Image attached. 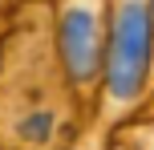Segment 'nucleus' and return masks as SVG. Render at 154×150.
<instances>
[{
	"mask_svg": "<svg viewBox=\"0 0 154 150\" xmlns=\"http://www.w3.org/2000/svg\"><path fill=\"white\" fill-rule=\"evenodd\" d=\"M150 12L142 4H122L109 29V49H106V85L114 97H134L146 81L150 69Z\"/></svg>",
	"mask_w": 154,
	"mask_h": 150,
	"instance_id": "1",
	"label": "nucleus"
},
{
	"mask_svg": "<svg viewBox=\"0 0 154 150\" xmlns=\"http://www.w3.org/2000/svg\"><path fill=\"white\" fill-rule=\"evenodd\" d=\"M57 49H61V65L73 81H89L101 69V32L89 8H65L61 24H57Z\"/></svg>",
	"mask_w": 154,
	"mask_h": 150,
	"instance_id": "2",
	"label": "nucleus"
},
{
	"mask_svg": "<svg viewBox=\"0 0 154 150\" xmlns=\"http://www.w3.org/2000/svg\"><path fill=\"white\" fill-rule=\"evenodd\" d=\"M150 4H154V0H150Z\"/></svg>",
	"mask_w": 154,
	"mask_h": 150,
	"instance_id": "3",
	"label": "nucleus"
}]
</instances>
